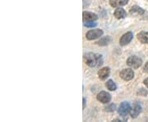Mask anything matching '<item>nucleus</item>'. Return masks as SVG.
<instances>
[{"label": "nucleus", "mask_w": 148, "mask_h": 122, "mask_svg": "<svg viewBox=\"0 0 148 122\" xmlns=\"http://www.w3.org/2000/svg\"><path fill=\"white\" fill-rule=\"evenodd\" d=\"M85 62L90 67H100L103 64L101 54L94 53H88L85 54Z\"/></svg>", "instance_id": "f257e3e1"}, {"label": "nucleus", "mask_w": 148, "mask_h": 122, "mask_svg": "<svg viewBox=\"0 0 148 122\" xmlns=\"http://www.w3.org/2000/svg\"><path fill=\"white\" fill-rule=\"evenodd\" d=\"M143 64L142 59H140L138 56H131L127 59V64L133 69H138Z\"/></svg>", "instance_id": "f03ea898"}, {"label": "nucleus", "mask_w": 148, "mask_h": 122, "mask_svg": "<svg viewBox=\"0 0 148 122\" xmlns=\"http://www.w3.org/2000/svg\"><path fill=\"white\" fill-rule=\"evenodd\" d=\"M131 109L132 107L130 106V104L127 102V101H123L122 102L119 106V113L121 116H126L128 113H130L131 112Z\"/></svg>", "instance_id": "7ed1b4c3"}, {"label": "nucleus", "mask_w": 148, "mask_h": 122, "mask_svg": "<svg viewBox=\"0 0 148 122\" xmlns=\"http://www.w3.org/2000/svg\"><path fill=\"white\" fill-rule=\"evenodd\" d=\"M103 31L101 29H95V30H90L89 32H87L86 37V39L89 41H92V40H95L97 38L101 37V36L103 35Z\"/></svg>", "instance_id": "20e7f679"}, {"label": "nucleus", "mask_w": 148, "mask_h": 122, "mask_svg": "<svg viewBox=\"0 0 148 122\" xmlns=\"http://www.w3.org/2000/svg\"><path fill=\"white\" fill-rule=\"evenodd\" d=\"M119 76L122 79H123L124 81H129L133 79L134 77V73L133 70L131 69H124L122 70L119 74Z\"/></svg>", "instance_id": "39448f33"}, {"label": "nucleus", "mask_w": 148, "mask_h": 122, "mask_svg": "<svg viewBox=\"0 0 148 122\" xmlns=\"http://www.w3.org/2000/svg\"><path fill=\"white\" fill-rule=\"evenodd\" d=\"M96 98H97L98 101H101L102 103H108V102L110 101L111 96L109 92H105V91H102V92L98 93Z\"/></svg>", "instance_id": "423d86ee"}, {"label": "nucleus", "mask_w": 148, "mask_h": 122, "mask_svg": "<svg viewBox=\"0 0 148 122\" xmlns=\"http://www.w3.org/2000/svg\"><path fill=\"white\" fill-rule=\"evenodd\" d=\"M132 38H133V34H132V32H127V33H125V34H123V35L122 36V37L120 38V41H119V44H120L121 45H123H123H127L128 43L132 41Z\"/></svg>", "instance_id": "0eeeda50"}, {"label": "nucleus", "mask_w": 148, "mask_h": 122, "mask_svg": "<svg viewBox=\"0 0 148 122\" xmlns=\"http://www.w3.org/2000/svg\"><path fill=\"white\" fill-rule=\"evenodd\" d=\"M82 17H83V22L95 21L98 19L97 15L95 14V13H93V12H83Z\"/></svg>", "instance_id": "6e6552de"}, {"label": "nucleus", "mask_w": 148, "mask_h": 122, "mask_svg": "<svg viewBox=\"0 0 148 122\" xmlns=\"http://www.w3.org/2000/svg\"><path fill=\"white\" fill-rule=\"evenodd\" d=\"M110 74V69L108 67H105V68H102L99 71H98V75H99V78L101 80H106Z\"/></svg>", "instance_id": "1a4fd4ad"}, {"label": "nucleus", "mask_w": 148, "mask_h": 122, "mask_svg": "<svg viewBox=\"0 0 148 122\" xmlns=\"http://www.w3.org/2000/svg\"><path fill=\"white\" fill-rule=\"evenodd\" d=\"M142 112V106H140L138 103L134 104L132 108L131 109V112H130V115L132 118H137L138 116V115L141 113Z\"/></svg>", "instance_id": "9d476101"}, {"label": "nucleus", "mask_w": 148, "mask_h": 122, "mask_svg": "<svg viewBox=\"0 0 148 122\" xmlns=\"http://www.w3.org/2000/svg\"><path fill=\"white\" fill-rule=\"evenodd\" d=\"M145 11L143 10L142 8L138 7V6L135 5L131 8V9L129 11V13L132 15V16H139V15H143L144 14Z\"/></svg>", "instance_id": "9b49d317"}, {"label": "nucleus", "mask_w": 148, "mask_h": 122, "mask_svg": "<svg viewBox=\"0 0 148 122\" xmlns=\"http://www.w3.org/2000/svg\"><path fill=\"white\" fill-rule=\"evenodd\" d=\"M128 0H110V4L113 8H119L126 5Z\"/></svg>", "instance_id": "f8f14e48"}, {"label": "nucleus", "mask_w": 148, "mask_h": 122, "mask_svg": "<svg viewBox=\"0 0 148 122\" xmlns=\"http://www.w3.org/2000/svg\"><path fill=\"white\" fill-rule=\"evenodd\" d=\"M138 39L140 42L148 44V32H142L138 34Z\"/></svg>", "instance_id": "ddd939ff"}, {"label": "nucleus", "mask_w": 148, "mask_h": 122, "mask_svg": "<svg viewBox=\"0 0 148 122\" xmlns=\"http://www.w3.org/2000/svg\"><path fill=\"white\" fill-rule=\"evenodd\" d=\"M114 15V17H115L116 18H118V19H122V18L126 17V16H127V12H125L124 9L119 8H118V9L115 10Z\"/></svg>", "instance_id": "4468645a"}, {"label": "nucleus", "mask_w": 148, "mask_h": 122, "mask_svg": "<svg viewBox=\"0 0 148 122\" xmlns=\"http://www.w3.org/2000/svg\"><path fill=\"white\" fill-rule=\"evenodd\" d=\"M111 41H112V39H111L110 37H106L101 39V40L97 42V44H98L99 45H101V46H105V45H109V44L111 42Z\"/></svg>", "instance_id": "2eb2a0df"}, {"label": "nucleus", "mask_w": 148, "mask_h": 122, "mask_svg": "<svg viewBox=\"0 0 148 122\" xmlns=\"http://www.w3.org/2000/svg\"><path fill=\"white\" fill-rule=\"evenodd\" d=\"M106 88L109 89L110 91H114V90H116V88H117V85L116 83L113 81V80H108L107 82H106Z\"/></svg>", "instance_id": "dca6fc26"}, {"label": "nucleus", "mask_w": 148, "mask_h": 122, "mask_svg": "<svg viewBox=\"0 0 148 122\" xmlns=\"http://www.w3.org/2000/svg\"><path fill=\"white\" fill-rule=\"evenodd\" d=\"M84 26L86 27H89V28H92L97 26V23L94 22V21H87V22H84Z\"/></svg>", "instance_id": "f3484780"}, {"label": "nucleus", "mask_w": 148, "mask_h": 122, "mask_svg": "<svg viewBox=\"0 0 148 122\" xmlns=\"http://www.w3.org/2000/svg\"><path fill=\"white\" fill-rule=\"evenodd\" d=\"M115 109H116V106L114 104H111V105L106 107V110L107 112H114V111H115Z\"/></svg>", "instance_id": "a211bd4d"}, {"label": "nucleus", "mask_w": 148, "mask_h": 122, "mask_svg": "<svg viewBox=\"0 0 148 122\" xmlns=\"http://www.w3.org/2000/svg\"><path fill=\"white\" fill-rule=\"evenodd\" d=\"M138 94L142 96H147V91L145 90L144 88H140V90L138 92Z\"/></svg>", "instance_id": "6ab92c4d"}, {"label": "nucleus", "mask_w": 148, "mask_h": 122, "mask_svg": "<svg viewBox=\"0 0 148 122\" xmlns=\"http://www.w3.org/2000/svg\"><path fill=\"white\" fill-rule=\"evenodd\" d=\"M144 71L148 73V62L145 64V66H144Z\"/></svg>", "instance_id": "aec40b11"}, {"label": "nucleus", "mask_w": 148, "mask_h": 122, "mask_svg": "<svg viewBox=\"0 0 148 122\" xmlns=\"http://www.w3.org/2000/svg\"><path fill=\"white\" fill-rule=\"evenodd\" d=\"M144 84L146 85V86L148 88V78H147L146 79L144 80Z\"/></svg>", "instance_id": "412c9836"}, {"label": "nucleus", "mask_w": 148, "mask_h": 122, "mask_svg": "<svg viewBox=\"0 0 148 122\" xmlns=\"http://www.w3.org/2000/svg\"><path fill=\"white\" fill-rule=\"evenodd\" d=\"M86 98H83V109H85V107H86Z\"/></svg>", "instance_id": "4be33fe9"}]
</instances>
